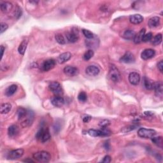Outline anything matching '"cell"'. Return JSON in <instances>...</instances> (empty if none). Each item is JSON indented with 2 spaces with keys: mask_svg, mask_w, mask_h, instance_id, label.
Returning a JSON list of instances; mask_svg holds the SVG:
<instances>
[{
  "mask_svg": "<svg viewBox=\"0 0 163 163\" xmlns=\"http://www.w3.org/2000/svg\"><path fill=\"white\" fill-rule=\"evenodd\" d=\"M152 142L156 145H157V147H159L161 148H162L163 140H162V136H157V137L153 136V137L152 138Z\"/></svg>",
  "mask_w": 163,
  "mask_h": 163,
  "instance_id": "83f0119b",
  "label": "cell"
},
{
  "mask_svg": "<svg viewBox=\"0 0 163 163\" xmlns=\"http://www.w3.org/2000/svg\"><path fill=\"white\" fill-rule=\"evenodd\" d=\"M156 131L152 129L140 128L138 131V135L143 138H152L156 136Z\"/></svg>",
  "mask_w": 163,
  "mask_h": 163,
  "instance_id": "277c9868",
  "label": "cell"
},
{
  "mask_svg": "<svg viewBox=\"0 0 163 163\" xmlns=\"http://www.w3.org/2000/svg\"><path fill=\"white\" fill-rule=\"evenodd\" d=\"M112 161V159H111V157L110 156H106L104 157L103 159L101 161V162H105V163H109L110 162Z\"/></svg>",
  "mask_w": 163,
  "mask_h": 163,
  "instance_id": "ab89813d",
  "label": "cell"
},
{
  "mask_svg": "<svg viewBox=\"0 0 163 163\" xmlns=\"http://www.w3.org/2000/svg\"><path fill=\"white\" fill-rule=\"evenodd\" d=\"M94 52H93V50H87L86 53H85V54H84V55H83V59H84L85 61H89V60H90L92 58V57H93L94 56Z\"/></svg>",
  "mask_w": 163,
  "mask_h": 163,
  "instance_id": "d6a6232c",
  "label": "cell"
},
{
  "mask_svg": "<svg viewBox=\"0 0 163 163\" xmlns=\"http://www.w3.org/2000/svg\"><path fill=\"white\" fill-rule=\"evenodd\" d=\"M72 58V54L70 52H64L59 55L58 57V60L57 61L59 63V64H63L64 63L67 62V61H69Z\"/></svg>",
  "mask_w": 163,
  "mask_h": 163,
  "instance_id": "e0dca14e",
  "label": "cell"
},
{
  "mask_svg": "<svg viewBox=\"0 0 163 163\" xmlns=\"http://www.w3.org/2000/svg\"><path fill=\"white\" fill-rule=\"evenodd\" d=\"M55 39L56 42L61 44V45H64V44L67 43V40H66L65 38L61 34H57L55 36Z\"/></svg>",
  "mask_w": 163,
  "mask_h": 163,
  "instance_id": "4dcf8cb0",
  "label": "cell"
},
{
  "mask_svg": "<svg viewBox=\"0 0 163 163\" xmlns=\"http://www.w3.org/2000/svg\"><path fill=\"white\" fill-rule=\"evenodd\" d=\"M109 77L110 80L113 82H120L121 79V75L119 70L114 64H111L109 69Z\"/></svg>",
  "mask_w": 163,
  "mask_h": 163,
  "instance_id": "7a4b0ae2",
  "label": "cell"
},
{
  "mask_svg": "<svg viewBox=\"0 0 163 163\" xmlns=\"http://www.w3.org/2000/svg\"><path fill=\"white\" fill-rule=\"evenodd\" d=\"M145 33V29H142L140 31V33L138 34H136L135 37L133 39V40L135 43H140V42H142V39L143 37V35Z\"/></svg>",
  "mask_w": 163,
  "mask_h": 163,
  "instance_id": "f1b7e54d",
  "label": "cell"
},
{
  "mask_svg": "<svg viewBox=\"0 0 163 163\" xmlns=\"http://www.w3.org/2000/svg\"><path fill=\"white\" fill-rule=\"evenodd\" d=\"M144 86L148 90H152L153 88V85H154V82H153L152 80H150V79L145 77L144 78Z\"/></svg>",
  "mask_w": 163,
  "mask_h": 163,
  "instance_id": "f546056e",
  "label": "cell"
},
{
  "mask_svg": "<svg viewBox=\"0 0 163 163\" xmlns=\"http://www.w3.org/2000/svg\"><path fill=\"white\" fill-rule=\"evenodd\" d=\"M99 68L94 65H90L89 67H87L86 69V73L88 75L91 77L97 76L99 73Z\"/></svg>",
  "mask_w": 163,
  "mask_h": 163,
  "instance_id": "8fae6325",
  "label": "cell"
},
{
  "mask_svg": "<svg viewBox=\"0 0 163 163\" xmlns=\"http://www.w3.org/2000/svg\"><path fill=\"white\" fill-rule=\"evenodd\" d=\"M91 116L90 115H86L83 117V122L84 123H88L89 122H90V121L91 120Z\"/></svg>",
  "mask_w": 163,
  "mask_h": 163,
  "instance_id": "b9f144b4",
  "label": "cell"
},
{
  "mask_svg": "<svg viewBox=\"0 0 163 163\" xmlns=\"http://www.w3.org/2000/svg\"><path fill=\"white\" fill-rule=\"evenodd\" d=\"M109 124H110V121L108 120L105 119L99 122V126L101 127H102V128H106V127H107Z\"/></svg>",
  "mask_w": 163,
  "mask_h": 163,
  "instance_id": "74e56055",
  "label": "cell"
},
{
  "mask_svg": "<svg viewBox=\"0 0 163 163\" xmlns=\"http://www.w3.org/2000/svg\"><path fill=\"white\" fill-rule=\"evenodd\" d=\"M129 82L133 86H137L140 82V74L136 72H132L129 75Z\"/></svg>",
  "mask_w": 163,
  "mask_h": 163,
  "instance_id": "5bb4252c",
  "label": "cell"
},
{
  "mask_svg": "<svg viewBox=\"0 0 163 163\" xmlns=\"http://www.w3.org/2000/svg\"><path fill=\"white\" fill-rule=\"evenodd\" d=\"M129 21L131 24H139L143 21V17L140 14H134L129 17Z\"/></svg>",
  "mask_w": 163,
  "mask_h": 163,
  "instance_id": "d6986e66",
  "label": "cell"
},
{
  "mask_svg": "<svg viewBox=\"0 0 163 163\" xmlns=\"http://www.w3.org/2000/svg\"><path fill=\"white\" fill-rule=\"evenodd\" d=\"M13 8L12 3L10 2H3L1 4V10L3 13H5V14H7V13L10 12Z\"/></svg>",
  "mask_w": 163,
  "mask_h": 163,
  "instance_id": "44dd1931",
  "label": "cell"
},
{
  "mask_svg": "<svg viewBox=\"0 0 163 163\" xmlns=\"http://www.w3.org/2000/svg\"><path fill=\"white\" fill-rule=\"evenodd\" d=\"M19 128L17 125H12L8 129V134L10 138H14L19 134Z\"/></svg>",
  "mask_w": 163,
  "mask_h": 163,
  "instance_id": "ac0fdd59",
  "label": "cell"
},
{
  "mask_svg": "<svg viewBox=\"0 0 163 163\" xmlns=\"http://www.w3.org/2000/svg\"><path fill=\"white\" fill-rule=\"evenodd\" d=\"M5 48L4 47L3 45L1 46V59L3 58V54H4V51H5Z\"/></svg>",
  "mask_w": 163,
  "mask_h": 163,
  "instance_id": "7bdbcfd3",
  "label": "cell"
},
{
  "mask_svg": "<svg viewBox=\"0 0 163 163\" xmlns=\"http://www.w3.org/2000/svg\"><path fill=\"white\" fill-rule=\"evenodd\" d=\"M78 99L80 102H86L87 99V95L85 92L82 91L78 95Z\"/></svg>",
  "mask_w": 163,
  "mask_h": 163,
  "instance_id": "836d02e7",
  "label": "cell"
},
{
  "mask_svg": "<svg viewBox=\"0 0 163 163\" xmlns=\"http://www.w3.org/2000/svg\"><path fill=\"white\" fill-rule=\"evenodd\" d=\"M64 73L69 77H74L78 74V69L72 66H67L64 68Z\"/></svg>",
  "mask_w": 163,
  "mask_h": 163,
  "instance_id": "7c38bea8",
  "label": "cell"
},
{
  "mask_svg": "<svg viewBox=\"0 0 163 163\" xmlns=\"http://www.w3.org/2000/svg\"><path fill=\"white\" fill-rule=\"evenodd\" d=\"M136 34V33L134 31L131 30V29H127L125 31L124 34H123V37L126 39H133Z\"/></svg>",
  "mask_w": 163,
  "mask_h": 163,
  "instance_id": "484cf974",
  "label": "cell"
},
{
  "mask_svg": "<svg viewBox=\"0 0 163 163\" xmlns=\"http://www.w3.org/2000/svg\"><path fill=\"white\" fill-rule=\"evenodd\" d=\"M28 41L27 39H24V40L20 44V45L18 48V51L19 53L21 55H24L25 52L26 50V48H27V46H28Z\"/></svg>",
  "mask_w": 163,
  "mask_h": 163,
  "instance_id": "cb8c5ba5",
  "label": "cell"
},
{
  "mask_svg": "<svg viewBox=\"0 0 163 163\" xmlns=\"http://www.w3.org/2000/svg\"><path fill=\"white\" fill-rule=\"evenodd\" d=\"M22 14H23V11H22V9L20 8V7H19V6H17L15 10L14 11L15 17L17 19H19L22 15Z\"/></svg>",
  "mask_w": 163,
  "mask_h": 163,
  "instance_id": "8d00e7d4",
  "label": "cell"
},
{
  "mask_svg": "<svg viewBox=\"0 0 163 163\" xmlns=\"http://www.w3.org/2000/svg\"><path fill=\"white\" fill-rule=\"evenodd\" d=\"M27 113H28V110L24 108L19 107L18 109H17V117H18L19 121H21L23 119V118L26 115Z\"/></svg>",
  "mask_w": 163,
  "mask_h": 163,
  "instance_id": "d4e9b609",
  "label": "cell"
},
{
  "mask_svg": "<svg viewBox=\"0 0 163 163\" xmlns=\"http://www.w3.org/2000/svg\"><path fill=\"white\" fill-rule=\"evenodd\" d=\"M49 89L52 93L56 96H61L63 94V88L61 85L58 82H52L50 83Z\"/></svg>",
  "mask_w": 163,
  "mask_h": 163,
  "instance_id": "8992f818",
  "label": "cell"
},
{
  "mask_svg": "<svg viewBox=\"0 0 163 163\" xmlns=\"http://www.w3.org/2000/svg\"><path fill=\"white\" fill-rule=\"evenodd\" d=\"M157 68L159 69V71L162 73L163 72V62H162V60L160 61L157 64Z\"/></svg>",
  "mask_w": 163,
  "mask_h": 163,
  "instance_id": "60d3db41",
  "label": "cell"
},
{
  "mask_svg": "<svg viewBox=\"0 0 163 163\" xmlns=\"http://www.w3.org/2000/svg\"><path fill=\"white\" fill-rule=\"evenodd\" d=\"M56 64V60L53 59H49L44 61L41 65V69L43 72H48L53 69Z\"/></svg>",
  "mask_w": 163,
  "mask_h": 163,
  "instance_id": "ba28073f",
  "label": "cell"
},
{
  "mask_svg": "<svg viewBox=\"0 0 163 163\" xmlns=\"http://www.w3.org/2000/svg\"><path fill=\"white\" fill-rule=\"evenodd\" d=\"M0 27H1V31H0V33L2 34L3 32L6 31L7 30V29L8 28V26L5 23H1V24H0Z\"/></svg>",
  "mask_w": 163,
  "mask_h": 163,
  "instance_id": "f35d334b",
  "label": "cell"
},
{
  "mask_svg": "<svg viewBox=\"0 0 163 163\" xmlns=\"http://www.w3.org/2000/svg\"><path fill=\"white\" fill-rule=\"evenodd\" d=\"M35 160L40 162H48L51 159L50 153L47 151H39L33 154Z\"/></svg>",
  "mask_w": 163,
  "mask_h": 163,
  "instance_id": "6da1fadb",
  "label": "cell"
},
{
  "mask_svg": "<svg viewBox=\"0 0 163 163\" xmlns=\"http://www.w3.org/2000/svg\"><path fill=\"white\" fill-rule=\"evenodd\" d=\"M66 38H67V41L69 43H75L78 40V34L74 31L68 32L66 34Z\"/></svg>",
  "mask_w": 163,
  "mask_h": 163,
  "instance_id": "2e32d148",
  "label": "cell"
},
{
  "mask_svg": "<svg viewBox=\"0 0 163 163\" xmlns=\"http://www.w3.org/2000/svg\"><path fill=\"white\" fill-rule=\"evenodd\" d=\"M88 134L92 137H99V136H108L110 134V132L106 129V128H102V130L89 129Z\"/></svg>",
  "mask_w": 163,
  "mask_h": 163,
  "instance_id": "52a82bcc",
  "label": "cell"
},
{
  "mask_svg": "<svg viewBox=\"0 0 163 163\" xmlns=\"http://www.w3.org/2000/svg\"><path fill=\"white\" fill-rule=\"evenodd\" d=\"M24 162H34V161L31 159H25L23 161Z\"/></svg>",
  "mask_w": 163,
  "mask_h": 163,
  "instance_id": "ee69618b",
  "label": "cell"
},
{
  "mask_svg": "<svg viewBox=\"0 0 163 163\" xmlns=\"http://www.w3.org/2000/svg\"><path fill=\"white\" fill-rule=\"evenodd\" d=\"M120 61L122 63L129 64L133 63L135 61V58L134 55L130 52H126L124 55L120 59Z\"/></svg>",
  "mask_w": 163,
  "mask_h": 163,
  "instance_id": "30bf717a",
  "label": "cell"
},
{
  "mask_svg": "<svg viewBox=\"0 0 163 163\" xmlns=\"http://www.w3.org/2000/svg\"><path fill=\"white\" fill-rule=\"evenodd\" d=\"M156 54V52L152 48H147L144 50L141 54V58L143 60H148L153 58Z\"/></svg>",
  "mask_w": 163,
  "mask_h": 163,
  "instance_id": "4fadbf2b",
  "label": "cell"
},
{
  "mask_svg": "<svg viewBox=\"0 0 163 163\" xmlns=\"http://www.w3.org/2000/svg\"><path fill=\"white\" fill-rule=\"evenodd\" d=\"M34 121V113L31 110H28L26 115L20 121L21 126L23 127H27L33 124Z\"/></svg>",
  "mask_w": 163,
  "mask_h": 163,
  "instance_id": "5b68a950",
  "label": "cell"
},
{
  "mask_svg": "<svg viewBox=\"0 0 163 163\" xmlns=\"http://www.w3.org/2000/svg\"><path fill=\"white\" fill-rule=\"evenodd\" d=\"M162 83L161 82H154L153 89L155 91V93L157 96H162Z\"/></svg>",
  "mask_w": 163,
  "mask_h": 163,
  "instance_id": "7402d4cb",
  "label": "cell"
},
{
  "mask_svg": "<svg viewBox=\"0 0 163 163\" xmlns=\"http://www.w3.org/2000/svg\"><path fill=\"white\" fill-rule=\"evenodd\" d=\"M17 87H18L15 84H12L5 91V95L8 97H10L12 95H14L17 90Z\"/></svg>",
  "mask_w": 163,
  "mask_h": 163,
  "instance_id": "603a6c76",
  "label": "cell"
},
{
  "mask_svg": "<svg viewBox=\"0 0 163 163\" xmlns=\"http://www.w3.org/2000/svg\"><path fill=\"white\" fill-rule=\"evenodd\" d=\"M153 38V34L152 33H148L147 34H145L142 38V42H148L151 41Z\"/></svg>",
  "mask_w": 163,
  "mask_h": 163,
  "instance_id": "d590c367",
  "label": "cell"
},
{
  "mask_svg": "<svg viewBox=\"0 0 163 163\" xmlns=\"http://www.w3.org/2000/svg\"><path fill=\"white\" fill-rule=\"evenodd\" d=\"M162 34L161 33H159L157 35H156L155 37L153 38V41H152V44L153 45H160L162 42Z\"/></svg>",
  "mask_w": 163,
  "mask_h": 163,
  "instance_id": "1f68e13d",
  "label": "cell"
},
{
  "mask_svg": "<svg viewBox=\"0 0 163 163\" xmlns=\"http://www.w3.org/2000/svg\"><path fill=\"white\" fill-rule=\"evenodd\" d=\"M12 109V105L10 103H3L1 105V114H6L9 112Z\"/></svg>",
  "mask_w": 163,
  "mask_h": 163,
  "instance_id": "4316f807",
  "label": "cell"
},
{
  "mask_svg": "<svg viewBox=\"0 0 163 163\" xmlns=\"http://www.w3.org/2000/svg\"><path fill=\"white\" fill-rule=\"evenodd\" d=\"M161 19L159 17H153L148 20V26L151 28H155L160 25Z\"/></svg>",
  "mask_w": 163,
  "mask_h": 163,
  "instance_id": "ffe728a7",
  "label": "cell"
},
{
  "mask_svg": "<svg viewBox=\"0 0 163 163\" xmlns=\"http://www.w3.org/2000/svg\"><path fill=\"white\" fill-rule=\"evenodd\" d=\"M65 103L64 99L61 96H55L51 99V103L56 107H62Z\"/></svg>",
  "mask_w": 163,
  "mask_h": 163,
  "instance_id": "9a60e30c",
  "label": "cell"
},
{
  "mask_svg": "<svg viewBox=\"0 0 163 163\" xmlns=\"http://www.w3.org/2000/svg\"><path fill=\"white\" fill-rule=\"evenodd\" d=\"M82 33L84 35L85 37L87 39H92L94 38V34L92 33L89 30L87 29H82Z\"/></svg>",
  "mask_w": 163,
  "mask_h": 163,
  "instance_id": "e575fe53",
  "label": "cell"
},
{
  "mask_svg": "<svg viewBox=\"0 0 163 163\" xmlns=\"http://www.w3.org/2000/svg\"><path fill=\"white\" fill-rule=\"evenodd\" d=\"M36 138L42 143H45L50 139L51 136L48 129H44L42 127L37 132Z\"/></svg>",
  "mask_w": 163,
  "mask_h": 163,
  "instance_id": "3957f363",
  "label": "cell"
},
{
  "mask_svg": "<svg viewBox=\"0 0 163 163\" xmlns=\"http://www.w3.org/2000/svg\"><path fill=\"white\" fill-rule=\"evenodd\" d=\"M24 151L22 148H18L15 150H13L8 153V159L10 160H15L18 159L24 155Z\"/></svg>",
  "mask_w": 163,
  "mask_h": 163,
  "instance_id": "9c48e42d",
  "label": "cell"
}]
</instances>
